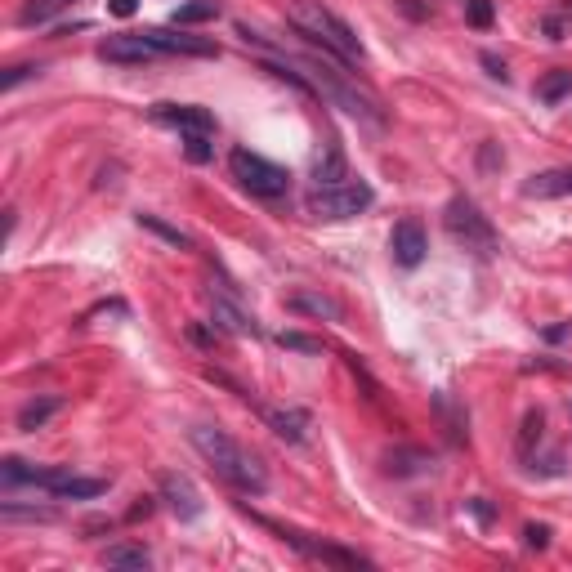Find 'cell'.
Masks as SVG:
<instances>
[{
	"label": "cell",
	"mask_w": 572,
	"mask_h": 572,
	"mask_svg": "<svg viewBox=\"0 0 572 572\" xmlns=\"http://www.w3.org/2000/svg\"><path fill=\"white\" fill-rule=\"evenodd\" d=\"M429 242H425V228L421 219H398L394 233H389V255H394L398 269H416L425 260Z\"/></svg>",
	"instance_id": "cell-7"
},
{
	"label": "cell",
	"mask_w": 572,
	"mask_h": 572,
	"mask_svg": "<svg viewBox=\"0 0 572 572\" xmlns=\"http://www.w3.org/2000/svg\"><path fill=\"white\" fill-rule=\"evenodd\" d=\"M528 197H568L572 193V170H546V175H532V184L523 188Z\"/></svg>",
	"instance_id": "cell-17"
},
{
	"label": "cell",
	"mask_w": 572,
	"mask_h": 572,
	"mask_svg": "<svg viewBox=\"0 0 572 572\" xmlns=\"http://www.w3.org/2000/svg\"><path fill=\"white\" fill-rule=\"evenodd\" d=\"M291 309L295 313H313V318H331V322L340 318V304L327 300V295H318V291H295L291 295Z\"/></svg>",
	"instance_id": "cell-18"
},
{
	"label": "cell",
	"mask_w": 572,
	"mask_h": 572,
	"mask_svg": "<svg viewBox=\"0 0 572 572\" xmlns=\"http://www.w3.org/2000/svg\"><path fill=\"white\" fill-rule=\"evenodd\" d=\"M286 18H291L295 32L318 41L336 63L358 68V63L367 59V50H362V41L354 36V27H349L340 14H331L322 0H286Z\"/></svg>",
	"instance_id": "cell-1"
},
{
	"label": "cell",
	"mask_w": 572,
	"mask_h": 572,
	"mask_svg": "<svg viewBox=\"0 0 572 572\" xmlns=\"http://www.w3.org/2000/svg\"><path fill=\"white\" fill-rule=\"evenodd\" d=\"M304 72H309V85H313V90H322L331 103H336V108H345L349 117L371 121V126H385V112H380V103L371 99V94H362L345 72H336L331 63H304Z\"/></svg>",
	"instance_id": "cell-3"
},
{
	"label": "cell",
	"mask_w": 572,
	"mask_h": 572,
	"mask_svg": "<svg viewBox=\"0 0 572 572\" xmlns=\"http://www.w3.org/2000/svg\"><path fill=\"white\" fill-rule=\"evenodd\" d=\"M465 18L474 27H488L492 23V0H465Z\"/></svg>",
	"instance_id": "cell-29"
},
{
	"label": "cell",
	"mask_w": 572,
	"mask_h": 572,
	"mask_svg": "<svg viewBox=\"0 0 572 572\" xmlns=\"http://www.w3.org/2000/svg\"><path fill=\"white\" fill-rule=\"evenodd\" d=\"M434 403H438V412H443V421H447V434L461 443V438H465V412H456V403H452V394H447V389L434 398Z\"/></svg>",
	"instance_id": "cell-26"
},
{
	"label": "cell",
	"mask_w": 572,
	"mask_h": 572,
	"mask_svg": "<svg viewBox=\"0 0 572 572\" xmlns=\"http://www.w3.org/2000/svg\"><path fill=\"white\" fill-rule=\"evenodd\" d=\"M45 492L68 497V501H94V497L108 492V483L103 479H81V474H68V470H50L45 474Z\"/></svg>",
	"instance_id": "cell-12"
},
{
	"label": "cell",
	"mask_w": 572,
	"mask_h": 572,
	"mask_svg": "<svg viewBox=\"0 0 572 572\" xmlns=\"http://www.w3.org/2000/svg\"><path fill=\"white\" fill-rule=\"evenodd\" d=\"M371 202H376V193H371L367 179H340V184H331V188H313L309 215L313 219H354L367 211Z\"/></svg>",
	"instance_id": "cell-6"
},
{
	"label": "cell",
	"mask_w": 572,
	"mask_h": 572,
	"mask_svg": "<svg viewBox=\"0 0 572 572\" xmlns=\"http://www.w3.org/2000/svg\"><path fill=\"white\" fill-rule=\"evenodd\" d=\"M523 537H528L532 550H546L550 546V528H546V523H528V532H523Z\"/></svg>",
	"instance_id": "cell-30"
},
{
	"label": "cell",
	"mask_w": 572,
	"mask_h": 572,
	"mask_svg": "<svg viewBox=\"0 0 572 572\" xmlns=\"http://www.w3.org/2000/svg\"><path fill=\"white\" fill-rule=\"evenodd\" d=\"M278 345H282V349H295V354H322V340L304 336V331H282Z\"/></svg>",
	"instance_id": "cell-27"
},
{
	"label": "cell",
	"mask_w": 572,
	"mask_h": 572,
	"mask_svg": "<svg viewBox=\"0 0 572 572\" xmlns=\"http://www.w3.org/2000/svg\"><path fill=\"white\" fill-rule=\"evenodd\" d=\"M211 309H215V322L228 331V336H255V318L242 309V304H233V300H224V295H211Z\"/></svg>",
	"instance_id": "cell-14"
},
{
	"label": "cell",
	"mask_w": 572,
	"mask_h": 572,
	"mask_svg": "<svg viewBox=\"0 0 572 572\" xmlns=\"http://www.w3.org/2000/svg\"><path fill=\"white\" fill-rule=\"evenodd\" d=\"M470 510L479 514V523H492V510H488V505H483V501H470Z\"/></svg>",
	"instance_id": "cell-34"
},
{
	"label": "cell",
	"mask_w": 572,
	"mask_h": 572,
	"mask_svg": "<svg viewBox=\"0 0 572 572\" xmlns=\"http://www.w3.org/2000/svg\"><path fill=\"white\" fill-rule=\"evenodd\" d=\"M340 179H349V175H345V157H340V148H331L327 157L313 166V184H318V188H331V184H340Z\"/></svg>",
	"instance_id": "cell-23"
},
{
	"label": "cell",
	"mask_w": 572,
	"mask_h": 572,
	"mask_svg": "<svg viewBox=\"0 0 572 572\" xmlns=\"http://www.w3.org/2000/svg\"><path fill=\"white\" fill-rule=\"evenodd\" d=\"M36 72H41V68H27V63H23V68H9L5 81H0V90H14L18 81H27V76H36Z\"/></svg>",
	"instance_id": "cell-31"
},
{
	"label": "cell",
	"mask_w": 572,
	"mask_h": 572,
	"mask_svg": "<svg viewBox=\"0 0 572 572\" xmlns=\"http://www.w3.org/2000/svg\"><path fill=\"white\" fill-rule=\"evenodd\" d=\"M429 465H434V456H429L425 447H394V452L385 456V474H394V479H412V474H425Z\"/></svg>",
	"instance_id": "cell-15"
},
{
	"label": "cell",
	"mask_w": 572,
	"mask_h": 572,
	"mask_svg": "<svg viewBox=\"0 0 572 572\" xmlns=\"http://www.w3.org/2000/svg\"><path fill=\"white\" fill-rule=\"evenodd\" d=\"M188 438H193V447L202 452V461L211 465L224 483H233L237 492H264V488H269V474L260 470V461H255L242 443H233L224 429L193 425V429H188Z\"/></svg>",
	"instance_id": "cell-2"
},
{
	"label": "cell",
	"mask_w": 572,
	"mask_h": 572,
	"mask_svg": "<svg viewBox=\"0 0 572 572\" xmlns=\"http://www.w3.org/2000/svg\"><path fill=\"white\" fill-rule=\"evenodd\" d=\"M143 36H148L161 54H188V59H211L215 54L211 36H193V32H184V27H179V32H170V27H148Z\"/></svg>",
	"instance_id": "cell-9"
},
{
	"label": "cell",
	"mask_w": 572,
	"mask_h": 572,
	"mask_svg": "<svg viewBox=\"0 0 572 572\" xmlns=\"http://www.w3.org/2000/svg\"><path fill=\"white\" fill-rule=\"evenodd\" d=\"M211 18H219V0H188V5H179L175 14H170V23L193 27V23H211Z\"/></svg>",
	"instance_id": "cell-19"
},
{
	"label": "cell",
	"mask_w": 572,
	"mask_h": 572,
	"mask_svg": "<svg viewBox=\"0 0 572 572\" xmlns=\"http://www.w3.org/2000/svg\"><path fill=\"white\" fill-rule=\"evenodd\" d=\"M59 407H63L59 398H36V403H27L23 412H18V429H27V434H32V429H41L54 412H59Z\"/></svg>",
	"instance_id": "cell-22"
},
{
	"label": "cell",
	"mask_w": 572,
	"mask_h": 572,
	"mask_svg": "<svg viewBox=\"0 0 572 572\" xmlns=\"http://www.w3.org/2000/svg\"><path fill=\"white\" fill-rule=\"evenodd\" d=\"M152 121H161V126H175L179 135H211V130H215L211 112L193 108V103H157V108H152Z\"/></svg>",
	"instance_id": "cell-8"
},
{
	"label": "cell",
	"mask_w": 572,
	"mask_h": 572,
	"mask_svg": "<svg viewBox=\"0 0 572 572\" xmlns=\"http://www.w3.org/2000/svg\"><path fill=\"white\" fill-rule=\"evenodd\" d=\"M157 45L148 41V36H135V32H121V36H108V41H99V59L103 63H148L157 59Z\"/></svg>",
	"instance_id": "cell-10"
},
{
	"label": "cell",
	"mask_w": 572,
	"mask_h": 572,
	"mask_svg": "<svg viewBox=\"0 0 572 572\" xmlns=\"http://www.w3.org/2000/svg\"><path fill=\"white\" fill-rule=\"evenodd\" d=\"M139 228H148V233H157L161 242L179 246V251H188V246H193V237H188V233H179V228H175V224H166V219H161V215H139Z\"/></svg>",
	"instance_id": "cell-24"
},
{
	"label": "cell",
	"mask_w": 572,
	"mask_h": 572,
	"mask_svg": "<svg viewBox=\"0 0 572 572\" xmlns=\"http://www.w3.org/2000/svg\"><path fill=\"white\" fill-rule=\"evenodd\" d=\"M483 68H488L492 76H497V81H505V63L497 59V54H483Z\"/></svg>",
	"instance_id": "cell-33"
},
{
	"label": "cell",
	"mask_w": 572,
	"mask_h": 572,
	"mask_svg": "<svg viewBox=\"0 0 572 572\" xmlns=\"http://www.w3.org/2000/svg\"><path fill=\"white\" fill-rule=\"evenodd\" d=\"M282 532V541L286 546H295L300 555H309V559H318V564H331V568H362L367 559H358L354 550H340V546H327V541H313V537H304V532Z\"/></svg>",
	"instance_id": "cell-11"
},
{
	"label": "cell",
	"mask_w": 572,
	"mask_h": 572,
	"mask_svg": "<svg viewBox=\"0 0 572 572\" xmlns=\"http://www.w3.org/2000/svg\"><path fill=\"white\" fill-rule=\"evenodd\" d=\"M103 564L108 568H148L152 555L143 546H112L108 555H103Z\"/></svg>",
	"instance_id": "cell-25"
},
{
	"label": "cell",
	"mask_w": 572,
	"mask_h": 572,
	"mask_svg": "<svg viewBox=\"0 0 572 572\" xmlns=\"http://www.w3.org/2000/svg\"><path fill=\"white\" fill-rule=\"evenodd\" d=\"M228 170H233L237 184L255 197H282L286 188H291V175H286L278 161L260 157V152H251V148H237L233 157H228Z\"/></svg>",
	"instance_id": "cell-5"
},
{
	"label": "cell",
	"mask_w": 572,
	"mask_h": 572,
	"mask_svg": "<svg viewBox=\"0 0 572 572\" xmlns=\"http://www.w3.org/2000/svg\"><path fill=\"white\" fill-rule=\"evenodd\" d=\"M269 425H273V434L278 438H286V443H304L313 416L300 412V407H278V412H269Z\"/></svg>",
	"instance_id": "cell-16"
},
{
	"label": "cell",
	"mask_w": 572,
	"mask_h": 572,
	"mask_svg": "<svg viewBox=\"0 0 572 572\" xmlns=\"http://www.w3.org/2000/svg\"><path fill=\"white\" fill-rule=\"evenodd\" d=\"M184 152H188V161H211V135H184Z\"/></svg>",
	"instance_id": "cell-28"
},
{
	"label": "cell",
	"mask_w": 572,
	"mask_h": 572,
	"mask_svg": "<svg viewBox=\"0 0 572 572\" xmlns=\"http://www.w3.org/2000/svg\"><path fill=\"white\" fill-rule=\"evenodd\" d=\"M572 94V72L568 68H555V72H546L537 81V99L541 103H559V99H568Z\"/></svg>",
	"instance_id": "cell-20"
},
{
	"label": "cell",
	"mask_w": 572,
	"mask_h": 572,
	"mask_svg": "<svg viewBox=\"0 0 572 572\" xmlns=\"http://www.w3.org/2000/svg\"><path fill=\"white\" fill-rule=\"evenodd\" d=\"M72 0H27L23 5V14H18V23L23 27H41V23H50L54 14H63Z\"/></svg>",
	"instance_id": "cell-21"
},
{
	"label": "cell",
	"mask_w": 572,
	"mask_h": 572,
	"mask_svg": "<svg viewBox=\"0 0 572 572\" xmlns=\"http://www.w3.org/2000/svg\"><path fill=\"white\" fill-rule=\"evenodd\" d=\"M161 497H166V505L179 519H197V514H202V492H197L184 474H166V479H161Z\"/></svg>",
	"instance_id": "cell-13"
},
{
	"label": "cell",
	"mask_w": 572,
	"mask_h": 572,
	"mask_svg": "<svg viewBox=\"0 0 572 572\" xmlns=\"http://www.w3.org/2000/svg\"><path fill=\"white\" fill-rule=\"evenodd\" d=\"M443 224H447V233H452V242H461L465 251H474V255L497 251V228L488 224V215H483L470 197H452L443 211Z\"/></svg>",
	"instance_id": "cell-4"
},
{
	"label": "cell",
	"mask_w": 572,
	"mask_h": 572,
	"mask_svg": "<svg viewBox=\"0 0 572 572\" xmlns=\"http://www.w3.org/2000/svg\"><path fill=\"white\" fill-rule=\"evenodd\" d=\"M108 9H112L117 18H130V14L139 9V0H108Z\"/></svg>",
	"instance_id": "cell-32"
}]
</instances>
